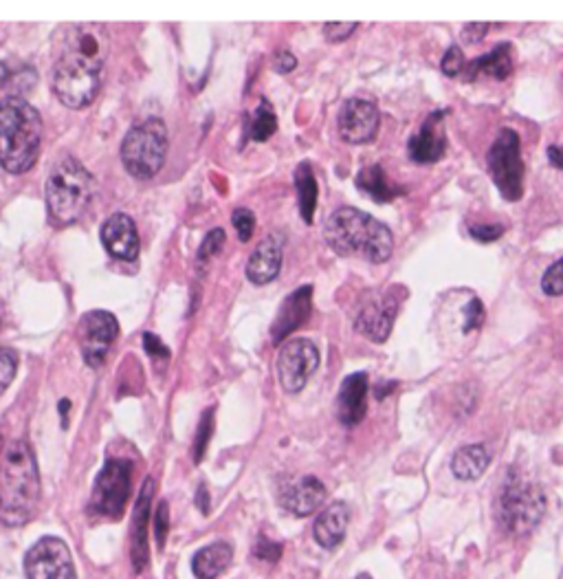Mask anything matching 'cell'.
Instances as JSON below:
<instances>
[{
    "label": "cell",
    "instance_id": "52a82bcc",
    "mask_svg": "<svg viewBox=\"0 0 563 579\" xmlns=\"http://www.w3.org/2000/svg\"><path fill=\"white\" fill-rule=\"evenodd\" d=\"M168 155V128L152 117L132 126L121 144V161L135 179H152L159 174Z\"/></svg>",
    "mask_w": 563,
    "mask_h": 579
},
{
    "label": "cell",
    "instance_id": "7402d4cb",
    "mask_svg": "<svg viewBox=\"0 0 563 579\" xmlns=\"http://www.w3.org/2000/svg\"><path fill=\"white\" fill-rule=\"evenodd\" d=\"M348 522H350V511L344 502H333V505H328L322 513H319V518L315 520V527H313L317 544L328 551L337 549V546L346 538Z\"/></svg>",
    "mask_w": 563,
    "mask_h": 579
},
{
    "label": "cell",
    "instance_id": "4fadbf2b",
    "mask_svg": "<svg viewBox=\"0 0 563 579\" xmlns=\"http://www.w3.org/2000/svg\"><path fill=\"white\" fill-rule=\"evenodd\" d=\"M379 108L370 100L352 97L346 100L339 111V137L352 146L370 144L379 133Z\"/></svg>",
    "mask_w": 563,
    "mask_h": 579
},
{
    "label": "cell",
    "instance_id": "7dc6e473",
    "mask_svg": "<svg viewBox=\"0 0 563 579\" xmlns=\"http://www.w3.org/2000/svg\"><path fill=\"white\" fill-rule=\"evenodd\" d=\"M69 406H71V403L66 401V399H64V401H60V412H62V419H66V410H69Z\"/></svg>",
    "mask_w": 563,
    "mask_h": 579
},
{
    "label": "cell",
    "instance_id": "cb8c5ba5",
    "mask_svg": "<svg viewBox=\"0 0 563 579\" xmlns=\"http://www.w3.org/2000/svg\"><path fill=\"white\" fill-rule=\"evenodd\" d=\"M231 560H234V546L227 542H214L203 546V549L194 555L192 571L198 579H216L227 571Z\"/></svg>",
    "mask_w": 563,
    "mask_h": 579
},
{
    "label": "cell",
    "instance_id": "4316f807",
    "mask_svg": "<svg viewBox=\"0 0 563 579\" xmlns=\"http://www.w3.org/2000/svg\"><path fill=\"white\" fill-rule=\"evenodd\" d=\"M295 190H297V201H300V214L304 218V223L311 225L315 218V207H317V179L313 174L311 163L302 161L295 170Z\"/></svg>",
    "mask_w": 563,
    "mask_h": 579
},
{
    "label": "cell",
    "instance_id": "ee69618b",
    "mask_svg": "<svg viewBox=\"0 0 563 579\" xmlns=\"http://www.w3.org/2000/svg\"><path fill=\"white\" fill-rule=\"evenodd\" d=\"M196 505H198V509H201V511L205 513V516H207V513H209V494H207V487H205V485L198 487Z\"/></svg>",
    "mask_w": 563,
    "mask_h": 579
},
{
    "label": "cell",
    "instance_id": "ba28073f",
    "mask_svg": "<svg viewBox=\"0 0 563 579\" xmlns=\"http://www.w3.org/2000/svg\"><path fill=\"white\" fill-rule=\"evenodd\" d=\"M489 174L506 201H520L524 192V161L520 135L511 128H502L493 141L487 157Z\"/></svg>",
    "mask_w": 563,
    "mask_h": 579
},
{
    "label": "cell",
    "instance_id": "d6986e66",
    "mask_svg": "<svg viewBox=\"0 0 563 579\" xmlns=\"http://www.w3.org/2000/svg\"><path fill=\"white\" fill-rule=\"evenodd\" d=\"M368 375L366 373H355L344 379V384L339 388V399H337V412L339 421L346 425V428H355L366 417V399H368Z\"/></svg>",
    "mask_w": 563,
    "mask_h": 579
},
{
    "label": "cell",
    "instance_id": "484cf974",
    "mask_svg": "<svg viewBox=\"0 0 563 579\" xmlns=\"http://www.w3.org/2000/svg\"><path fill=\"white\" fill-rule=\"evenodd\" d=\"M357 188L374 203H390L403 194V188L392 183L381 166H368L357 174Z\"/></svg>",
    "mask_w": 563,
    "mask_h": 579
},
{
    "label": "cell",
    "instance_id": "ab89813d",
    "mask_svg": "<svg viewBox=\"0 0 563 579\" xmlns=\"http://www.w3.org/2000/svg\"><path fill=\"white\" fill-rule=\"evenodd\" d=\"M469 234L480 240V243H493V240H498L504 234V227L502 225H473L469 229Z\"/></svg>",
    "mask_w": 563,
    "mask_h": 579
},
{
    "label": "cell",
    "instance_id": "5bb4252c",
    "mask_svg": "<svg viewBox=\"0 0 563 579\" xmlns=\"http://www.w3.org/2000/svg\"><path fill=\"white\" fill-rule=\"evenodd\" d=\"M154 498V480L148 478L141 487L137 498L135 513H132V529H130V560L135 573H143L150 562L148 551V524H150V509Z\"/></svg>",
    "mask_w": 563,
    "mask_h": 579
},
{
    "label": "cell",
    "instance_id": "4dcf8cb0",
    "mask_svg": "<svg viewBox=\"0 0 563 579\" xmlns=\"http://www.w3.org/2000/svg\"><path fill=\"white\" fill-rule=\"evenodd\" d=\"M18 370V355L11 348H0V395L9 388Z\"/></svg>",
    "mask_w": 563,
    "mask_h": 579
},
{
    "label": "cell",
    "instance_id": "e575fe53",
    "mask_svg": "<svg viewBox=\"0 0 563 579\" xmlns=\"http://www.w3.org/2000/svg\"><path fill=\"white\" fill-rule=\"evenodd\" d=\"M225 245V229H212L205 236V240L201 243V249H198V262H207L209 258H214L220 249Z\"/></svg>",
    "mask_w": 563,
    "mask_h": 579
},
{
    "label": "cell",
    "instance_id": "30bf717a",
    "mask_svg": "<svg viewBox=\"0 0 563 579\" xmlns=\"http://www.w3.org/2000/svg\"><path fill=\"white\" fill-rule=\"evenodd\" d=\"M27 579H77L71 549L60 538H42L25 555Z\"/></svg>",
    "mask_w": 563,
    "mask_h": 579
},
{
    "label": "cell",
    "instance_id": "2e32d148",
    "mask_svg": "<svg viewBox=\"0 0 563 579\" xmlns=\"http://www.w3.org/2000/svg\"><path fill=\"white\" fill-rule=\"evenodd\" d=\"M313 309V287H300L293 291L289 298L282 302V307L278 311V318H275L271 326V340L273 344H282L286 337L293 331L300 329V326L311 318Z\"/></svg>",
    "mask_w": 563,
    "mask_h": 579
},
{
    "label": "cell",
    "instance_id": "5b68a950",
    "mask_svg": "<svg viewBox=\"0 0 563 579\" xmlns=\"http://www.w3.org/2000/svg\"><path fill=\"white\" fill-rule=\"evenodd\" d=\"M47 210L55 225H71L91 203L93 177L75 157H64L51 170L47 179Z\"/></svg>",
    "mask_w": 563,
    "mask_h": 579
},
{
    "label": "cell",
    "instance_id": "9c48e42d",
    "mask_svg": "<svg viewBox=\"0 0 563 579\" xmlns=\"http://www.w3.org/2000/svg\"><path fill=\"white\" fill-rule=\"evenodd\" d=\"M130 489H132V463L119 461V458H108L95 480L91 509L97 516H102L106 520H119L130 498Z\"/></svg>",
    "mask_w": 563,
    "mask_h": 579
},
{
    "label": "cell",
    "instance_id": "1f68e13d",
    "mask_svg": "<svg viewBox=\"0 0 563 579\" xmlns=\"http://www.w3.org/2000/svg\"><path fill=\"white\" fill-rule=\"evenodd\" d=\"M231 223H234L236 234L242 243L251 240L253 229H256V216H253L251 210H247V207H238V210H234V214H231Z\"/></svg>",
    "mask_w": 563,
    "mask_h": 579
},
{
    "label": "cell",
    "instance_id": "ffe728a7",
    "mask_svg": "<svg viewBox=\"0 0 563 579\" xmlns=\"http://www.w3.org/2000/svg\"><path fill=\"white\" fill-rule=\"evenodd\" d=\"M326 502V485L317 476H304L284 491L282 505L293 516H311Z\"/></svg>",
    "mask_w": 563,
    "mask_h": 579
},
{
    "label": "cell",
    "instance_id": "277c9868",
    "mask_svg": "<svg viewBox=\"0 0 563 579\" xmlns=\"http://www.w3.org/2000/svg\"><path fill=\"white\" fill-rule=\"evenodd\" d=\"M42 117L25 97L0 100V166L11 174H25L38 159Z\"/></svg>",
    "mask_w": 563,
    "mask_h": 579
},
{
    "label": "cell",
    "instance_id": "bcb514c9",
    "mask_svg": "<svg viewBox=\"0 0 563 579\" xmlns=\"http://www.w3.org/2000/svg\"><path fill=\"white\" fill-rule=\"evenodd\" d=\"M385 388H377V392H374V395H377V399H385V395H388V392H392L394 388H396V384H383Z\"/></svg>",
    "mask_w": 563,
    "mask_h": 579
},
{
    "label": "cell",
    "instance_id": "9a60e30c",
    "mask_svg": "<svg viewBox=\"0 0 563 579\" xmlns=\"http://www.w3.org/2000/svg\"><path fill=\"white\" fill-rule=\"evenodd\" d=\"M396 313H399V300H396L394 289H392L388 296L366 304V307L361 309L355 326H357V331L363 337H368L370 342L381 344L388 340L394 329Z\"/></svg>",
    "mask_w": 563,
    "mask_h": 579
},
{
    "label": "cell",
    "instance_id": "836d02e7",
    "mask_svg": "<svg viewBox=\"0 0 563 579\" xmlns=\"http://www.w3.org/2000/svg\"><path fill=\"white\" fill-rule=\"evenodd\" d=\"M168 533H170V507H168V502L161 500L157 511H154V538H157L159 551H163L165 540H168Z\"/></svg>",
    "mask_w": 563,
    "mask_h": 579
},
{
    "label": "cell",
    "instance_id": "7bdbcfd3",
    "mask_svg": "<svg viewBox=\"0 0 563 579\" xmlns=\"http://www.w3.org/2000/svg\"><path fill=\"white\" fill-rule=\"evenodd\" d=\"M489 25L487 23H471L465 27V34H462V40L467 42V45H478V42L484 40L487 36Z\"/></svg>",
    "mask_w": 563,
    "mask_h": 579
},
{
    "label": "cell",
    "instance_id": "d590c367",
    "mask_svg": "<svg viewBox=\"0 0 563 579\" xmlns=\"http://www.w3.org/2000/svg\"><path fill=\"white\" fill-rule=\"evenodd\" d=\"M440 69H443L445 75L449 78H456L462 71H465V56H462L460 47H449L443 62H440Z\"/></svg>",
    "mask_w": 563,
    "mask_h": 579
},
{
    "label": "cell",
    "instance_id": "e0dca14e",
    "mask_svg": "<svg viewBox=\"0 0 563 579\" xmlns=\"http://www.w3.org/2000/svg\"><path fill=\"white\" fill-rule=\"evenodd\" d=\"M443 117L445 111H436L425 119L423 128L418 130V135H414L407 144V152H410V159L416 163H436L445 157L447 152V137L443 128Z\"/></svg>",
    "mask_w": 563,
    "mask_h": 579
},
{
    "label": "cell",
    "instance_id": "d6a6232c",
    "mask_svg": "<svg viewBox=\"0 0 563 579\" xmlns=\"http://www.w3.org/2000/svg\"><path fill=\"white\" fill-rule=\"evenodd\" d=\"M542 289L546 296H563V258L557 260L553 267H548L542 278Z\"/></svg>",
    "mask_w": 563,
    "mask_h": 579
},
{
    "label": "cell",
    "instance_id": "83f0119b",
    "mask_svg": "<svg viewBox=\"0 0 563 579\" xmlns=\"http://www.w3.org/2000/svg\"><path fill=\"white\" fill-rule=\"evenodd\" d=\"M275 130H278V117L273 113V106L267 100H262L249 124V139L267 141Z\"/></svg>",
    "mask_w": 563,
    "mask_h": 579
},
{
    "label": "cell",
    "instance_id": "ac0fdd59",
    "mask_svg": "<svg viewBox=\"0 0 563 579\" xmlns=\"http://www.w3.org/2000/svg\"><path fill=\"white\" fill-rule=\"evenodd\" d=\"M102 243L110 256L119 260H137L139 256V234L135 221L128 214H113L102 225Z\"/></svg>",
    "mask_w": 563,
    "mask_h": 579
},
{
    "label": "cell",
    "instance_id": "8992f818",
    "mask_svg": "<svg viewBox=\"0 0 563 579\" xmlns=\"http://www.w3.org/2000/svg\"><path fill=\"white\" fill-rule=\"evenodd\" d=\"M546 513V496L542 487L511 469L504 478L498 502V518L502 527L513 535L531 533Z\"/></svg>",
    "mask_w": 563,
    "mask_h": 579
},
{
    "label": "cell",
    "instance_id": "7c38bea8",
    "mask_svg": "<svg viewBox=\"0 0 563 579\" xmlns=\"http://www.w3.org/2000/svg\"><path fill=\"white\" fill-rule=\"evenodd\" d=\"M319 368V351L313 342L306 337H295L282 344L278 357V377L286 392H300L308 379L315 375Z\"/></svg>",
    "mask_w": 563,
    "mask_h": 579
},
{
    "label": "cell",
    "instance_id": "60d3db41",
    "mask_svg": "<svg viewBox=\"0 0 563 579\" xmlns=\"http://www.w3.org/2000/svg\"><path fill=\"white\" fill-rule=\"evenodd\" d=\"M273 69H275V73H291V71H295V67H297V58L293 56L291 51H286V49H280V51H275L273 53Z\"/></svg>",
    "mask_w": 563,
    "mask_h": 579
},
{
    "label": "cell",
    "instance_id": "7a4b0ae2",
    "mask_svg": "<svg viewBox=\"0 0 563 579\" xmlns=\"http://www.w3.org/2000/svg\"><path fill=\"white\" fill-rule=\"evenodd\" d=\"M40 505V474L36 456L25 439L0 447V524L22 527Z\"/></svg>",
    "mask_w": 563,
    "mask_h": 579
},
{
    "label": "cell",
    "instance_id": "6da1fadb",
    "mask_svg": "<svg viewBox=\"0 0 563 579\" xmlns=\"http://www.w3.org/2000/svg\"><path fill=\"white\" fill-rule=\"evenodd\" d=\"M106 53L108 34L102 25L84 23L69 29L53 67V91L64 106L80 111L93 104L102 86Z\"/></svg>",
    "mask_w": 563,
    "mask_h": 579
},
{
    "label": "cell",
    "instance_id": "f546056e",
    "mask_svg": "<svg viewBox=\"0 0 563 579\" xmlns=\"http://www.w3.org/2000/svg\"><path fill=\"white\" fill-rule=\"evenodd\" d=\"M214 434V408L205 410V414L201 417V423H198V430H196V439H194V463H201L203 456L207 452V445L209 439H212Z\"/></svg>",
    "mask_w": 563,
    "mask_h": 579
},
{
    "label": "cell",
    "instance_id": "f1b7e54d",
    "mask_svg": "<svg viewBox=\"0 0 563 579\" xmlns=\"http://www.w3.org/2000/svg\"><path fill=\"white\" fill-rule=\"evenodd\" d=\"M36 80L38 78L29 67L11 69L9 62H0V91H7L11 84H18V97H22Z\"/></svg>",
    "mask_w": 563,
    "mask_h": 579
},
{
    "label": "cell",
    "instance_id": "603a6c76",
    "mask_svg": "<svg viewBox=\"0 0 563 579\" xmlns=\"http://www.w3.org/2000/svg\"><path fill=\"white\" fill-rule=\"evenodd\" d=\"M513 71V58H511V45H500L487 56L473 60L465 64V78L469 82H476L480 78H493V80H506Z\"/></svg>",
    "mask_w": 563,
    "mask_h": 579
},
{
    "label": "cell",
    "instance_id": "74e56055",
    "mask_svg": "<svg viewBox=\"0 0 563 579\" xmlns=\"http://www.w3.org/2000/svg\"><path fill=\"white\" fill-rule=\"evenodd\" d=\"M357 23H328L324 27V36L328 42H344L357 31Z\"/></svg>",
    "mask_w": 563,
    "mask_h": 579
},
{
    "label": "cell",
    "instance_id": "8fae6325",
    "mask_svg": "<svg viewBox=\"0 0 563 579\" xmlns=\"http://www.w3.org/2000/svg\"><path fill=\"white\" fill-rule=\"evenodd\" d=\"M119 335V322L108 311L86 313L80 326H77V340H80L82 357L91 368H99L108 357L110 346L115 344Z\"/></svg>",
    "mask_w": 563,
    "mask_h": 579
},
{
    "label": "cell",
    "instance_id": "d4e9b609",
    "mask_svg": "<svg viewBox=\"0 0 563 579\" xmlns=\"http://www.w3.org/2000/svg\"><path fill=\"white\" fill-rule=\"evenodd\" d=\"M491 465V452L487 447L476 443V445H465L451 458V472L458 480H478L484 472H487Z\"/></svg>",
    "mask_w": 563,
    "mask_h": 579
},
{
    "label": "cell",
    "instance_id": "8d00e7d4",
    "mask_svg": "<svg viewBox=\"0 0 563 579\" xmlns=\"http://www.w3.org/2000/svg\"><path fill=\"white\" fill-rule=\"evenodd\" d=\"M253 553H256V557L258 560H264V562H278L280 557H282V544H278V542H271V540H267L262 535V538L258 540V544H256V549H253Z\"/></svg>",
    "mask_w": 563,
    "mask_h": 579
},
{
    "label": "cell",
    "instance_id": "b9f144b4",
    "mask_svg": "<svg viewBox=\"0 0 563 579\" xmlns=\"http://www.w3.org/2000/svg\"><path fill=\"white\" fill-rule=\"evenodd\" d=\"M143 348H146V353L152 355V357H163V359L170 357L168 346H165V344L159 340V337L152 335V333L143 335Z\"/></svg>",
    "mask_w": 563,
    "mask_h": 579
},
{
    "label": "cell",
    "instance_id": "44dd1931",
    "mask_svg": "<svg viewBox=\"0 0 563 579\" xmlns=\"http://www.w3.org/2000/svg\"><path fill=\"white\" fill-rule=\"evenodd\" d=\"M282 269V238L267 236L251 251L247 262V278L253 284H269L280 276Z\"/></svg>",
    "mask_w": 563,
    "mask_h": 579
},
{
    "label": "cell",
    "instance_id": "3957f363",
    "mask_svg": "<svg viewBox=\"0 0 563 579\" xmlns=\"http://www.w3.org/2000/svg\"><path fill=\"white\" fill-rule=\"evenodd\" d=\"M324 238L335 254L361 256L374 265H381L394 251V236L390 229L357 207H339L330 214L324 227Z\"/></svg>",
    "mask_w": 563,
    "mask_h": 579
},
{
    "label": "cell",
    "instance_id": "c3c4849f",
    "mask_svg": "<svg viewBox=\"0 0 563 579\" xmlns=\"http://www.w3.org/2000/svg\"><path fill=\"white\" fill-rule=\"evenodd\" d=\"M355 579H372V577H370V575H366V573H363V575H357Z\"/></svg>",
    "mask_w": 563,
    "mask_h": 579
},
{
    "label": "cell",
    "instance_id": "f6af8a7d",
    "mask_svg": "<svg viewBox=\"0 0 563 579\" xmlns=\"http://www.w3.org/2000/svg\"><path fill=\"white\" fill-rule=\"evenodd\" d=\"M548 159H550V163H553L555 168L563 170V148L550 146V148H548Z\"/></svg>",
    "mask_w": 563,
    "mask_h": 579
},
{
    "label": "cell",
    "instance_id": "f35d334b",
    "mask_svg": "<svg viewBox=\"0 0 563 579\" xmlns=\"http://www.w3.org/2000/svg\"><path fill=\"white\" fill-rule=\"evenodd\" d=\"M465 315H467V320H465V333L480 329V326L484 324V307H482V302H480L478 298H473V300L469 302V307H467Z\"/></svg>",
    "mask_w": 563,
    "mask_h": 579
}]
</instances>
